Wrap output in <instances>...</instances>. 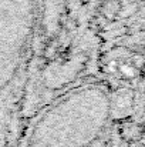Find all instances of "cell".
<instances>
[{"label":"cell","mask_w":145,"mask_h":147,"mask_svg":"<svg viewBox=\"0 0 145 147\" xmlns=\"http://www.w3.org/2000/svg\"><path fill=\"white\" fill-rule=\"evenodd\" d=\"M110 119L111 98L105 89H76L41 116L27 147H90L101 137Z\"/></svg>","instance_id":"obj_1"}]
</instances>
